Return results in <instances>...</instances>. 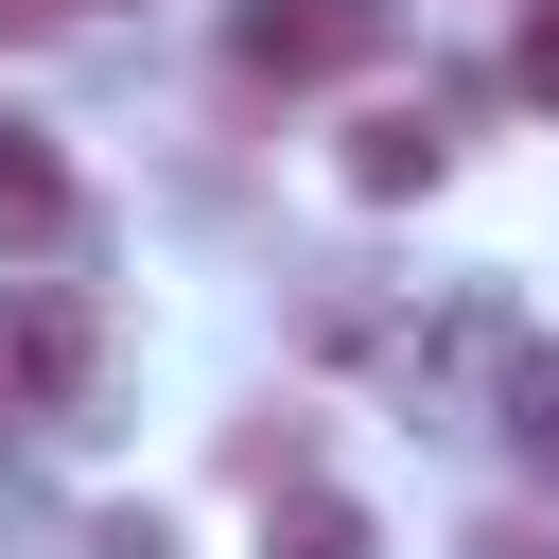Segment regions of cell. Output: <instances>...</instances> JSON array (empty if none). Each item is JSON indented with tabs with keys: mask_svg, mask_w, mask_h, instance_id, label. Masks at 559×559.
I'll return each instance as SVG.
<instances>
[{
	"mask_svg": "<svg viewBox=\"0 0 559 559\" xmlns=\"http://www.w3.org/2000/svg\"><path fill=\"white\" fill-rule=\"evenodd\" d=\"M0 245L35 262V245H70V157H52V122L35 105H0Z\"/></svg>",
	"mask_w": 559,
	"mask_h": 559,
	"instance_id": "obj_3",
	"label": "cell"
},
{
	"mask_svg": "<svg viewBox=\"0 0 559 559\" xmlns=\"http://www.w3.org/2000/svg\"><path fill=\"white\" fill-rule=\"evenodd\" d=\"M437 157H454V140H437L419 105H367V122H349V192H367V210H402V192H437Z\"/></svg>",
	"mask_w": 559,
	"mask_h": 559,
	"instance_id": "obj_4",
	"label": "cell"
},
{
	"mask_svg": "<svg viewBox=\"0 0 559 559\" xmlns=\"http://www.w3.org/2000/svg\"><path fill=\"white\" fill-rule=\"evenodd\" d=\"M262 559H384V542H367V507H349V489H314V472H297V489H262Z\"/></svg>",
	"mask_w": 559,
	"mask_h": 559,
	"instance_id": "obj_5",
	"label": "cell"
},
{
	"mask_svg": "<svg viewBox=\"0 0 559 559\" xmlns=\"http://www.w3.org/2000/svg\"><path fill=\"white\" fill-rule=\"evenodd\" d=\"M507 87H524V105H559V0H524V52H507Z\"/></svg>",
	"mask_w": 559,
	"mask_h": 559,
	"instance_id": "obj_7",
	"label": "cell"
},
{
	"mask_svg": "<svg viewBox=\"0 0 559 559\" xmlns=\"http://www.w3.org/2000/svg\"><path fill=\"white\" fill-rule=\"evenodd\" d=\"M384 52V0H245V70H367Z\"/></svg>",
	"mask_w": 559,
	"mask_h": 559,
	"instance_id": "obj_2",
	"label": "cell"
},
{
	"mask_svg": "<svg viewBox=\"0 0 559 559\" xmlns=\"http://www.w3.org/2000/svg\"><path fill=\"white\" fill-rule=\"evenodd\" d=\"M105 384V314L70 280H0V419H87Z\"/></svg>",
	"mask_w": 559,
	"mask_h": 559,
	"instance_id": "obj_1",
	"label": "cell"
},
{
	"mask_svg": "<svg viewBox=\"0 0 559 559\" xmlns=\"http://www.w3.org/2000/svg\"><path fill=\"white\" fill-rule=\"evenodd\" d=\"M507 437L559 454V349H507Z\"/></svg>",
	"mask_w": 559,
	"mask_h": 559,
	"instance_id": "obj_6",
	"label": "cell"
}]
</instances>
